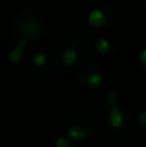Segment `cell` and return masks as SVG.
Wrapping results in <instances>:
<instances>
[{
  "label": "cell",
  "mask_w": 146,
  "mask_h": 147,
  "mask_svg": "<svg viewBox=\"0 0 146 147\" xmlns=\"http://www.w3.org/2000/svg\"><path fill=\"white\" fill-rule=\"evenodd\" d=\"M10 31L16 40L34 41L45 34V20L43 14L32 8L21 9L13 16Z\"/></svg>",
  "instance_id": "6da1fadb"
},
{
  "label": "cell",
  "mask_w": 146,
  "mask_h": 147,
  "mask_svg": "<svg viewBox=\"0 0 146 147\" xmlns=\"http://www.w3.org/2000/svg\"><path fill=\"white\" fill-rule=\"evenodd\" d=\"M114 20V9L107 1L97 0L85 7L83 12V23L95 34L103 32Z\"/></svg>",
  "instance_id": "7a4b0ae2"
},
{
  "label": "cell",
  "mask_w": 146,
  "mask_h": 147,
  "mask_svg": "<svg viewBox=\"0 0 146 147\" xmlns=\"http://www.w3.org/2000/svg\"><path fill=\"white\" fill-rule=\"evenodd\" d=\"M93 45L83 38H75L66 43L62 51V63L69 69L83 67L93 56Z\"/></svg>",
  "instance_id": "3957f363"
},
{
  "label": "cell",
  "mask_w": 146,
  "mask_h": 147,
  "mask_svg": "<svg viewBox=\"0 0 146 147\" xmlns=\"http://www.w3.org/2000/svg\"><path fill=\"white\" fill-rule=\"evenodd\" d=\"M96 120L92 114L85 110H76L70 115L66 123L67 136L74 141H84L93 134Z\"/></svg>",
  "instance_id": "277c9868"
},
{
  "label": "cell",
  "mask_w": 146,
  "mask_h": 147,
  "mask_svg": "<svg viewBox=\"0 0 146 147\" xmlns=\"http://www.w3.org/2000/svg\"><path fill=\"white\" fill-rule=\"evenodd\" d=\"M107 127L118 136H127L132 130L133 120L126 109L119 106L111 107L107 112Z\"/></svg>",
  "instance_id": "5b68a950"
},
{
  "label": "cell",
  "mask_w": 146,
  "mask_h": 147,
  "mask_svg": "<svg viewBox=\"0 0 146 147\" xmlns=\"http://www.w3.org/2000/svg\"><path fill=\"white\" fill-rule=\"evenodd\" d=\"M105 75L103 71L93 63H87L83 66L79 74V84L85 92H95L103 85Z\"/></svg>",
  "instance_id": "8992f818"
},
{
  "label": "cell",
  "mask_w": 146,
  "mask_h": 147,
  "mask_svg": "<svg viewBox=\"0 0 146 147\" xmlns=\"http://www.w3.org/2000/svg\"><path fill=\"white\" fill-rule=\"evenodd\" d=\"M31 66L40 75H51L56 72L58 67V61L51 52H36L31 57Z\"/></svg>",
  "instance_id": "52a82bcc"
},
{
  "label": "cell",
  "mask_w": 146,
  "mask_h": 147,
  "mask_svg": "<svg viewBox=\"0 0 146 147\" xmlns=\"http://www.w3.org/2000/svg\"><path fill=\"white\" fill-rule=\"evenodd\" d=\"M118 48H119V40L115 36L106 34L105 31L96 34L93 49L97 53L102 54V56H111V54L116 53Z\"/></svg>",
  "instance_id": "ba28073f"
},
{
  "label": "cell",
  "mask_w": 146,
  "mask_h": 147,
  "mask_svg": "<svg viewBox=\"0 0 146 147\" xmlns=\"http://www.w3.org/2000/svg\"><path fill=\"white\" fill-rule=\"evenodd\" d=\"M27 47L28 41L17 40V44L9 51V61L13 65H21L25 62L27 57Z\"/></svg>",
  "instance_id": "9c48e42d"
},
{
  "label": "cell",
  "mask_w": 146,
  "mask_h": 147,
  "mask_svg": "<svg viewBox=\"0 0 146 147\" xmlns=\"http://www.w3.org/2000/svg\"><path fill=\"white\" fill-rule=\"evenodd\" d=\"M119 99H120L119 92L116 90L114 86H110V85L106 86L102 90V93H101V102H102L103 106H106L107 109L119 106Z\"/></svg>",
  "instance_id": "30bf717a"
},
{
  "label": "cell",
  "mask_w": 146,
  "mask_h": 147,
  "mask_svg": "<svg viewBox=\"0 0 146 147\" xmlns=\"http://www.w3.org/2000/svg\"><path fill=\"white\" fill-rule=\"evenodd\" d=\"M54 147H75V146L70 137L59 136V137H57L56 141H54Z\"/></svg>",
  "instance_id": "8fae6325"
},
{
  "label": "cell",
  "mask_w": 146,
  "mask_h": 147,
  "mask_svg": "<svg viewBox=\"0 0 146 147\" xmlns=\"http://www.w3.org/2000/svg\"><path fill=\"white\" fill-rule=\"evenodd\" d=\"M139 62H140V66L141 69L144 70V72H146V47L140 52V56H139Z\"/></svg>",
  "instance_id": "7c38bea8"
},
{
  "label": "cell",
  "mask_w": 146,
  "mask_h": 147,
  "mask_svg": "<svg viewBox=\"0 0 146 147\" xmlns=\"http://www.w3.org/2000/svg\"><path fill=\"white\" fill-rule=\"evenodd\" d=\"M137 120H139L140 127H141L142 129L146 130V111L140 112V115H139V117H137Z\"/></svg>",
  "instance_id": "4fadbf2b"
},
{
  "label": "cell",
  "mask_w": 146,
  "mask_h": 147,
  "mask_svg": "<svg viewBox=\"0 0 146 147\" xmlns=\"http://www.w3.org/2000/svg\"><path fill=\"white\" fill-rule=\"evenodd\" d=\"M144 4H145V5H146V0H144Z\"/></svg>",
  "instance_id": "5bb4252c"
}]
</instances>
